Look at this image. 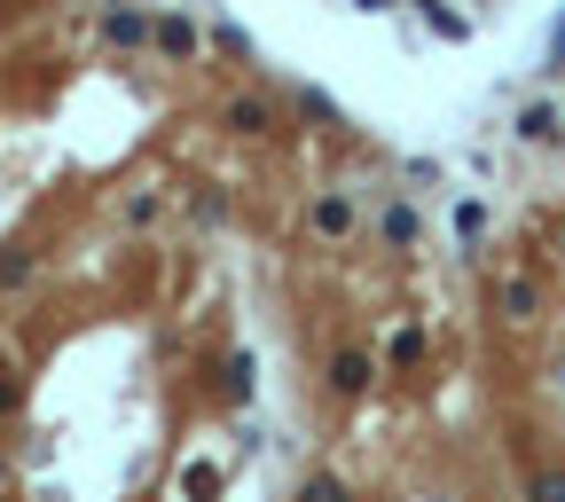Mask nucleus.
Wrapping results in <instances>:
<instances>
[{
	"instance_id": "obj_1",
	"label": "nucleus",
	"mask_w": 565,
	"mask_h": 502,
	"mask_svg": "<svg viewBox=\"0 0 565 502\" xmlns=\"http://www.w3.org/2000/svg\"><path fill=\"white\" fill-rule=\"evenodd\" d=\"M103 32H110L118 47H141V40H150V24H141L134 9H110V17H103Z\"/></svg>"
},
{
	"instance_id": "obj_2",
	"label": "nucleus",
	"mask_w": 565,
	"mask_h": 502,
	"mask_svg": "<svg viewBox=\"0 0 565 502\" xmlns=\"http://www.w3.org/2000/svg\"><path fill=\"white\" fill-rule=\"evenodd\" d=\"M330 385H338V393H362V385H370V362H362V353H338V362H330Z\"/></svg>"
},
{
	"instance_id": "obj_3",
	"label": "nucleus",
	"mask_w": 565,
	"mask_h": 502,
	"mask_svg": "<svg viewBox=\"0 0 565 502\" xmlns=\"http://www.w3.org/2000/svg\"><path fill=\"white\" fill-rule=\"evenodd\" d=\"M315 228H322V236H345V228H353V204H345V196H322V204H315Z\"/></svg>"
},
{
	"instance_id": "obj_4",
	"label": "nucleus",
	"mask_w": 565,
	"mask_h": 502,
	"mask_svg": "<svg viewBox=\"0 0 565 502\" xmlns=\"http://www.w3.org/2000/svg\"><path fill=\"white\" fill-rule=\"evenodd\" d=\"M158 47H166V55H189V47H196L189 17H166V24H158Z\"/></svg>"
},
{
	"instance_id": "obj_5",
	"label": "nucleus",
	"mask_w": 565,
	"mask_h": 502,
	"mask_svg": "<svg viewBox=\"0 0 565 502\" xmlns=\"http://www.w3.org/2000/svg\"><path fill=\"white\" fill-rule=\"evenodd\" d=\"M385 236H393V244H416V212H408V204L385 212Z\"/></svg>"
},
{
	"instance_id": "obj_6",
	"label": "nucleus",
	"mask_w": 565,
	"mask_h": 502,
	"mask_svg": "<svg viewBox=\"0 0 565 502\" xmlns=\"http://www.w3.org/2000/svg\"><path fill=\"white\" fill-rule=\"evenodd\" d=\"M519 133H526V141H550V133H557V118H550V110H542V103H534V110H526V118H519Z\"/></svg>"
},
{
	"instance_id": "obj_7",
	"label": "nucleus",
	"mask_w": 565,
	"mask_h": 502,
	"mask_svg": "<svg viewBox=\"0 0 565 502\" xmlns=\"http://www.w3.org/2000/svg\"><path fill=\"white\" fill-rule=\"evenodd\" d=\"M228 126H244V133H259V126H267V110H259V103H236V110H228Z\"/></svg>"
},
{
	"instance_id": "obj_8",
	"label": "nucleus",
	"mask_w": 565,
	"mask_h": 502,
	"mask_svg": "<svg viewBox=\"0 0 565 502\" xmlns=\"http://www.w3.org/2000/svg\"><path fill=\"white\" fill-rule=\"evenodd\" d=\"M299 502H345V487H338V479H307V494H299Z\"/></svg>"
},
{
	"instance_id": "obj_9",
	"label": "nucleus",
	"mask_w": 565,
	"mask_h": 502,
	"mask_svg": "<svg viewBox=\"0 0 565 502\" xmlns=\"http://www.w3.org/2000/svg\"><path fill=\"white\" fill-rule=\"evenodd\" d=\"M534 502H565V471H542L534 479Z\"/></svg>"
},
{
	"instance_id": "obj_10",
	"label": "nucleus",
	"mask_w": 565,
	"mask_h": 502,
	"mask_svg": "<svg viewBox=\"0 0 565 502\" xmlns=\"http://www.w3.org/2000/svg\"><path fill=\"white\" fill-rule=\"evenodd\" d=\"M362 9H385V0H362Z\"/></svg>"
}]
</instances>
